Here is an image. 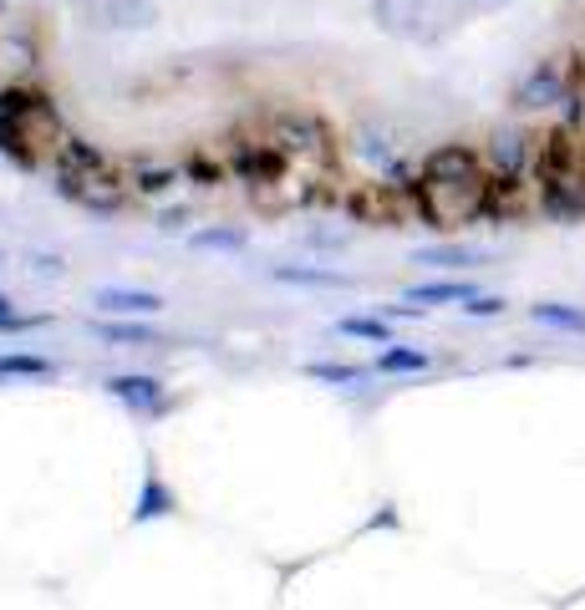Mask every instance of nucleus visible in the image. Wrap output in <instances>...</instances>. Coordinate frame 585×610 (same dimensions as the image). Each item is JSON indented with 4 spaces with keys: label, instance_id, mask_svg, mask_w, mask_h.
Instances as JSON below:
<instances>
[{
    "label": "nucleus",
    "instance_id": "nucleus-24",
    "mask_svg": "<svg viewBox=\"0 0 585 610\" xmlns=\"http://www.w3.org/2000/svg\"><path fill=\"white\" fill-rule=\"evenodd\" d=\"M464 316H505V295H468L464 301Z\"/></svg>",
    "mask_w": 585,
    "mask_h": 610
},
{
    "label": "nucleus",
    "instance_id": "nucleus-27",
    "mask_svg": "<svg viewBox=\"0 0 585 610\" xmlns=\"http://www.w3.org/2000/svg\"><path fill=\"white\" fill-rule=\"evenodd\" d=\"M0 316H15V301L6 291H0Z\"/></svg>",
    "mask_w": 585,
    "mask_h": 610
},
{
    "label": "nucleus",
    "instance_id": "nucleus-5",
    "mask_svg": "<svg viewBox=\"0 0 585 610\" xmlns=\"http://www.w3.org/2000/svg\"><path fill=\"white\" fill-rule=\"evenodd\" d=\"M351 219L357 225H377V229H392L402 225L408 214H418L413 204V184H392V178H377V184H361L351 199H346Z\"/></svg>",
    "mask_w": 585,
    "mask_h": 610
},
{
    "label": "nucleus",
    "instance_id": "nucleus-7",
    "mask_svg": "<svg viewBox=\"0 0 585 610\" xmlns=\"http://www.w3.org/2000/svg\"><path fill=\"white\" fill-rule=\"evenodd\" d=\"M571 72L560 67V62H540V67L530 72V77L514 87V107H524V112H540V107H555L571 97Z\"/></svg>",
    "mask_w": 585,
    "mask_h": 610
},
{
    "label": "nucleus",
    "instance_id": "nucleus-9",
    "mask_svg": "<svg viewBox=\"0 0 585 610\" xmlns=\"http://www.w3.org/2000/svg\"><path fill=\"white\" fill-rule=\"evenodd\" d=\"M423 173L427 178H479V173H489V159L468 143H443L423 159Z\"/></svg>",
    "mask_w": 585,
    "mask_h": 610
},
{
    "label": "nucleus",
    "instance_id": "nucleus-10",
    "mask_svg": "<svg viewBox=\"0 0 585 610\" xmlns=\"http://www.w3.org/2000/svg\"><path fill=\"white\" fill-rule=\"evenodd\" d=\"M93 305L102 316H159L163 295L159 291H138V285H97Z\"/></svg>",
    "mask_w": 585,
    "mask_h": 610
},
{
    "label": "nucleus",
    "instance_id": "nucleus-20",
    "mask_svg": "<svg viewBox=\"0 0 585 610\" xmlns=\"http://www.w3.org/2000/svg\"><path fill=\"white\" fill-rule=\"evenodd\" d=\"M280 285H321V291H346L351 280L336 275V270H301V265H275Z\"/></svg>",
    "mask_w": 585,
    "mask_h": 610
},
{
    "label": "nucleus",
    "instance_id": "nucleus-16",
    "mask_svg": "<svg viewBox=\"0 0 585 610\" xmlns=\"http://www.w3.org/2000/svg\"><path fill=\"white\" fill-rule=\"evenodd\" d=\"M530 320H540V326H555V331H575V336H585V311H575V305H560V301H540V305H530Z\"/></svg>",
    "mask_w": 585,
    "mask_h": 610
},
{
    "label": "nucleus",
    "instance_id": "nucleus-8",
    "mask_svg": "<svg viewBox=\"0 0 585 610\" xmlns=\"http://www.w3.org/2000/svg\"><path fill=\"white\" fill-rule=\"evenodd\" d=\"M102 386H107V397H118L128 412H143V417L148 412L153 417L169 412V392H163L159 377H148V372H112Z\"/></svg>",
    "mask_w": 585,
    "mask_h": 610
},
{
    "label": "nucleus",
    "instance_id": "nucleus-3",
    "mask_svg": "<svg viewBox=\"0 0 585 610\" xmlns=\"http://www.w3.org/2000/svg\"><path fill=\"white\" fill-rule=\"evenodd\" d=\"M468 6L464 0H372V21L377 31L413 46H438L453 31L464 26Z\"/></svg>",
    "mask_w": 585,
    "mask_h": 610
},
{
    "label": "nucleus",
    "instance_id": "nucleus-13",
    "mask_svg": "<svg viewBox=\"0 0 585 610\" xmlns=\"http://www.w3.org/2000/svg\"><path fill=\"white\" fill-rule=\"evenodd\" d=\"M87 331L107 346H159V336L148 331V326H133L128 316H97Z\"/></svg>",
    "mask_w": 585,
    "mask_h": 610
},
{
    "label": "nucleus",
    "instance_id": "nucleus-18",
    "mask_svg": "<svg viewBox=\"0 0 585 610\" xmlns=\"http://www.w3.org/2000/svg\"><path fill=\"white\" fill-rule=\"evenodd\" d=\"M433 367V357L427 351H418V346H382V357H377V372H427Z\"/></svg>",
    "mask_w": 585,
    "mask_h": 610
},
{
    "label": "nucleus",
    "instance_id": "nucleus-22",
    "mask_svg": "<svg viewBox=\"0 0 585 610\" xmlns=\"http://www.w3.org/2000/svg\"><path fill=\"white\" fill-rule=\"evenodd\" d=\"M0 377H52V361L36 351H0Z\"/></svg>",
    "mask_w": 585,
    "mask_h": 610
},
{
    "label": "nucleus",
    "instance_id": "nucleus-21",
    "mask_svg": "<svg viewBox=\"0 0 585 610\" xmlns=\"http://www.w3.org/2000/svg\"><path fill=\"white\" fill-rule=\"evenodd\" d=\"M306 377H316V382H326V386H357V382H367V372H361V367H351V361H306Z\"/></svg>",
    "mask_w": 585,
    "mask_h": 610
},
{
    "label": "nucleus",
    "instance_id": "nucleus-11",
    "mask_svg": "<svg viewBox=\"0 0 585 610\" xmlns=\"http://www.w3.org/2000/svg\"><path fill=\"white\" fill-rule=\"evenodd\" d=\"M169 514H178V499H173V489L163 483V473L148 468L143 483H138V499H133V524H153V519H169Z\"/></svg>",
    "mask_w": 585,
    "mask_h": 610
},
{
    "label": "nucleus",
    "instance_id": "nucleus-6",
    "mask_svg": "<svg viewBox=\"0 0 585 610\" xmlns=\"http://www.w3.org/2000/svg\"><path fill=\"white\" fill-rule=\"evenodd\" d=\"M82 21L97 31H148L159 26V6L153 0H72Z\"/></svg>",
    "mask_w": 585,
    "mask_h": 610
},
{
    "label": "nucleus",
    "instance_id": "nucleus-15",
    "mask_svg": "<svg viewBox=\"0 0 585 610\" xmlns=\"http://www.w3.org/2000/svg\"><path fill=\"white\" fill-rule=\"evenodd\" d=\"M468 295H474L468 280H427V285H413V291H408V301H418V305H464Z\"/></svg>",
    "mask_w": 585,
    "mask_h": 610
},
{
    "label": "nucleus",
    "instance_id": "nucleus-2",
    "mask_svg": "<svg viewBox=\"0 0 585 610\" xmlns=\"http://www.w3.org/2000/svg\"><path fill=\"white\" fill-rule=\"evenodd\" d=\"M56 194L72 199L77 209H87V214H112V209L128 204L133 178L122 173V163L107 159L97 143L67 133V138H62V148H56Z\"/></svg>",
    "mask_w": 585,
    "mask_h": 610
},
{
    "label": "nucleus",
    "instance_id": "nucleus-14",
    "mask_svg": "<svg viewBox=\"0 0 585 610\" xmlns=\"http://www.w3.org/2000/svg\"><path fill=\"white\" fill-rule=\"evenodd\" d=\"M489 254L474 250V244H433V250H418L413 265H433V270H474L484 265Z\"/></svg>",
    "mask_w": 585,
    "mask_h": 610
},
{
    "label": "nucleus",
    "instance_id": "nucleus-26",
    "mask_svg": "<svg viewBox=\"0 0 585 610\" xmlns=\"http://www.w3.org/2000/svg\"><path fill=\"white\" fill-rule=\"evenodd\" d=\"M468 6V15H489V11H505L509 0H464Z\"/></svg>",
    "mask_w": 585,
    "mask_h": 610
},
{
    "label": "nucleus",
    "instance_id": "nucleus-17",
    "mask_svg": "<svg viewBox=\"0 0 585 610\" xmlns=\"http://www.w3.org/2000/svg\"><path fill=\"white\" fill-rule=\"evenodd\" d=\"M128 178H133V194H143V199H163V194L178 184V173L163 168V163H138Z\"/></svg>",
    "mask_w": 585,
    "mask_h": 610
},
{
    "label": "nucleus",
    "instance_id": "nucleus-23",
    "mask_svg": "<svg viewBox=\"0 0 585 610\" xmlns=\"http://www.w3.org/2000/svg\"><path fill=\"white\" fill-rule=\"evenodd\" d=\"M250 244V235L245 229H199L194 235V250H225V254H235V250H245Z\"/></svg>",
    "mask_w": 585,
    "mask_h": 610
},
{
    "label": "nucleus",
    "instance_id": "nucleus-19",
    "mask_svg": "<svg viewBox=\"0 0 585 610\" xmlns=\"http://www.w3.org/2000/svg\"><path fill=\"white\" fill-rule=\"evenodd\" d=\"M336 331L351 336V341H372V346L392 341V326H387V316H342V320H336Z\"/></svg>",
    "mask_w": 585,
    "mask_h": 610
},
{
    "label": "nucleus",
    "instance_id": "nucleus-1",
    "mask_svg": "<svg viewBox=\"0 0 585 610\" xmlns=\"http://www.w3.org/2000/svg\"><path fill=\"white\" fill-rule=\"evenodd\" d=\"M67 128H62V112L41 87H0V153L15 163V168H36L46 153L56 159Z\"/></svg>",
    "mask_w": 585,
    "mask_h": 610
},
{
    "label": "nucleus",
    "instance_id": "nucleus-12",
    "mask_svg": "<svg viewBox=\"0 0 585 610\" xmlns=\"http://www.w3.org/2000/svg\"><path fill=\"white\" fill-rule=\"evenodd\" d=\"M530 163H534V148H530V138H524V133H499L489 143V168L505 173V178H524Z\"/></svg>",
    "mask_w": 585,
    "mask_h": 610
},
{
    "label": "nucleus",
    "instance_id": "nucleus-4",
    "mask_svg": "<svg viewBox=\"0 0 585 610\" xmlns=\"http://www.w3.org/2000/svg\"><path fill=\"white\" fill-rule=\"evenodd\" d=\"M266 138L280 148V159L291 163V168L306 173L311 184L336 173V138H332V128L321 118H311V112H280V118H270Z\"/></svg>",
    "mask_w": 585,
    "mask_h": 610
},
{
    "label": "nucleus",
    "instance_id": "nucleus-25",
    "mask_svg": "<svg viewBox=\"0 0 585 610\" xmlns=\"http://www.w3.org/2000/svg\"><path fill=\"white\" fill-rule=\"evenodd\" d=\"M36 326H46V316H0V336H21V331H36Z\"/></svg>",
    "mask_w": 585,
    "mask_h": 610
}]
</instances>
